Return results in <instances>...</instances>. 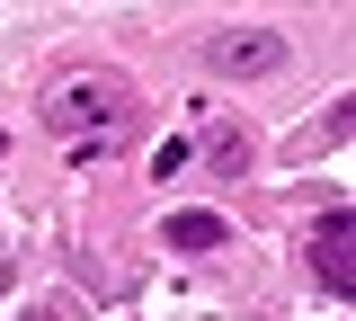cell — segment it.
Returning a JSON list of instances; mask_svg holds the SVG:
<instances>
[{"label": "cell", "mask_w": 356, "mask_h": 321, "mask_svg": "<svg viewBox=\"0 0 356 321\" xmlns=\"http://www.w3.org/2000/svg\"><path fill=\"white\" fill-rule=\"evenodd\" d=\"M196 161H205V170H214V179H250V134H241V125H205V152H196Z\"/></svg>", "instance_id": "obj_4"}, {"label": "cell", "mask_w": 356, "mask_h": 321, "mask_svg": "<svg viewBox=\"0 0 356 321\" xmlns=\"http://www.w3.org/2000/svg\"><path fill=\"white\" fill-rule=\"evenodd\" d=\"M276 63H285V36L276 27H222L214 45H205V72L214 81H267Z\"/></svg>", "instance_id": "obj_2"}, {"label": "cell", "mask_w": 356, "mask_h": 321, "mask_svg": "<svg viewBox=\"0 0 356 321\" xmlns=\"http://www.w3.org/2000/svg\"><path fill=\"white\" fill-rule=\"evenodd\" d=\"M0 295H9V268H0Z\"/></svg>", "instance_id": "obj_7"}, {"label": "cell", "mask_w": 356, "mask_h": 321, "mask_svg": "<svg viewBox=\"0 0 356 321\" xmlns=\"http://www.w3.org/2000/svg\"><path fill=\"white\" fill-rule=\"evenodd\" d=\"M187 161H196V143H187V134H170V143H161V152H152V179H178Z\"/></svg>", "instance_id": "obj_6"}, {"label": "cell", "mask_w": 356, "mask_h": 321, "mask_svg": "<svg viewBox=\"0 0 356 321\" xmlns=\"http://www.w3.org/2000/svg\"><path fill=\"white\" fill-rule=\"evenodd\" d=\"M161 241H170V250H222V241H232V224L187 205V214H170V224H161Z\"/></svg>", "instance_id": "obj_5"}, {"label": "cell", "mask_w": 356, "mask_h": 321, "mask_svg": "<svg viewBox=\"0 0 356 321\" xmlns=\"http://www.w3.org/2000/svg\"><path fill=\"white\" fill-rule=\"evenodd\" d=\"M125 116H134V90L116 72H81V81H63V90L44 98V125L63 143H98V134H116Z\"/></svg>", "instance_id": "obj_1"}, {"label": "cell", "mask_w": 356, "mask_h": 321, "mask_svg": "<svg viewBox=\"0 0 356 321\" xmlns=\"http://www.w3.org/2000/svg\"><path fill=\"white\" fill-rule=\"evenodd\" d=\"M312 268H321V285H330V304L356 295V214L348 205H330V214L312 224Z\"/></svg>", "instance_id": "obj_3"}]
</instances>
